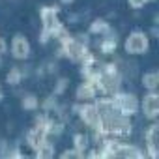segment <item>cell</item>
Returning a JSON list of instances; mask_svg holds the SVG:
<instances>
[{"instance_id":"cell-1","label":"cell","mask_w":159,"mask_h":159,"mask_svg":"<svg viewBox=\"0 0 159 159\" xmlns=\"http://www.w3.org/2000/svg\"><path fill=\"white\" fill-rule=\"evenodd\" d=\"M112 103H114L116 111L125 114V116H131L139 111V101L133 94H116L112 98Z\"/></svg>"},{"instance_id":"cell-2","label":"cell","mask_w":159,"mask_h":159,"mask_svg":"<svg viewBox=\"0 0 159 159\" xmlns=\"http://www.w3.org/2000/svg\"><path fill=\"white\" fill-rule=\"evenodd\" d=\"M148 45H150L148 36L144 32H139V30L129 34L127 39H125V51L129 54H140V52L148 51Z\"/></svg>"},{"instance_id":"cell-3","label":"cell","mask_w":159,"mask_h":159,"mask_svg":"<svg viewBox=\"0 0 159 159\" xmlns=\"http://www.w3.org/2000/svg\"><path fill=\"white\" fill-rule=\"evenodd\" d=\"M41 19L45 25V32H43V41L49 34H56L60 32V23L56 19V8H43L41 11Z\"/></svg>"},{"instance_id":"cell-4","label":"cell","mask_w":159,"mask_h":159,"mask_svg":"<svg viewBox=\"0 0 159 159\" xmlns=\"http://www.w3.org/2000/svg\"><path fill=\"white\" fill-rule=\"evenodd\" d=\"M64 51L67 56H71L73 60H83L86 54V49L81 41H77L73 38H64Z\"/></svg>"},{"instance_id":"cell-5","label":"cell","mask_w":159,"mask_h":159,"mask_svg":"<svg viewBox=\"0 0 159 159\" xmlns=\"http://www.w3.org/2000/svg\"><path fill=\"white\" fill-rule=\"evenodd\" d=\"M142 111H144V116L150 118V120H155L157 112H159V98L155 94V90H150V94L144 98L142 101Z\"/></svg>"},{"instance_id":"cell-6","label":"cell","mask_w":159,"mask_h":159,"mask_svg":"<svg viewBox=\"0 0 159 159\" xmlns=\"http://www.w3.org/2000/svg\"><path fill=\"white\" fill-rule=\"evenodd\" d=\"M11 52L15 58H26L28 52H30V45L26 41L25 36H15L13 41H11Z\"/></svg>"},{"instance_id":"cell-7","label":"cell","mask_w":159,"mask_h":159,"mask_svg":"<svg viewBox=\"0 0 159 159\" xmlns=\"http://www.w3.org/2000/svg\"><path fill=\"white\" fill-rule=\"evenodd\" d=\"M157 133H159V129H157V125L153 124V125H152V127L148 129V133L144 135L150 157H157V153H159V144H157Z\"/></svg>"},{"instance_id":"cell-8","label":"cell","mask_w":159,"mask_h":159,"mask_svg":"<svg viewBox=\"0 0 159 159\" xmlns=\"http://www.w3.org/2000/svg\"><path fill=\"white\" fill-rule=\"evenodd\" d=\"M81 118L88 124V125H98L99 122V112H98V107L96 105H84L81 107Z\"/></svg>"},{"instance_id":"cell-9","label":"cell","mask_w":159,"mask_h":159,"mask_svg":"<svg viewBox=\"0 0 159 159\" xmlns=\"http://www.w3.org/2000/svg\"><path fill=\"white\" fill-rule=\"evenodd\" d=\"M96 92H98L96 84L88 81V83H84V84H81V86L77 88V98L81 99V101H90V99L96 98Z\"/></svg>"},{"instance_id":"cell-10","label":"cell","mask_w":159,"mask_h":159,"mask_svg":"<svg viewBox=\"0 0 159 159\" xmlns=\"http://www.w3.org/2000/svg\"><path fill=\"white\" fill-rule=\"evenodd\" d=\"M142 83H144V86H146L148 90H155L157 84H159V73H157V71H148V73H144Z\"/></svg>"},{"instance_id":"cell-11","label":"cell","mask_w":159,"mask_h":159,"mask_svg":"<svg viewBox=\"0 0 159 159\" xmlns=\"http://www.w3.org/2000/svg\"><path fill=\"white\" fill-rule=\"evenodd\" d=\"M90 30H92L94 34L107 32V30H109V25H107L105 21H94V23H92V26H90Z\"/></svg>"},{"instance_id":"cell-12","label":"cell","mask_w":159,"mask_h":159,"mask_svg":"<svg viewBox=\"0 0 159 159\" xmlns=\"http://www.w3.org/2000/svg\"><path fill=\"white\" fill-rule=\"evenodd\" d=\"M86 146H88V139H86L84 135H77V137H75V148H77L79 152H83Z\"/></svg>"},{"instance_id":"cell-13","label":"cell","mask_w":159,"mask_h":159,"mask_svg":"<svg viewBox=\"0 0 159 159\" xmlns=\"http://www.w3.org/2000/svg\"><path fill=\"white\" fill-rule=\"evenodd\" d=\"M114 49H116V39H112V38L105 39V41L101 43V51H103V52H111V51H114Z\"/></svg>"},{"instance_id":"cell-14","label":"cell","mask_w":159,"mask_h":159,"mask_svg":"<svg viewBox=\"0 0 159 159\" xmlns=\"http://www.w3.org/2000/svg\"><path fill=\"white\" fill-rule=\"evenodd\" d=\"M38 155H39V157H49V155H52V148H51V144L43 142V144L38 148Z\"/></svg>"},{"instance_id":"cell-15","label":"cell","mask_w":159,"mask_h":159,"mask_svg":"<svg viewBox=\"0 0 159 159\" xmlns=\"http://www.w3.org/2000/svg\"><path fill=\"white\" fill-rule=\"evenodd\" d=\"M23 107H25V109H36V107H38V99H36L34 96H26V98L23 99Z\"/></svg>"},{"instance_id":"cell-16","label":"cell","mask_w":159,"mask_h":159,"mask_svg":"<svg viewBox=\"0 0 159 159\" xmlns=\"http://www.w3.org/2000/svg\"><path fill=\"white\" fill-rule=\"evenodd\" d=\"M19 79H21V71H19V69L15 67V69H13V71H11L10 75H8V81L15 84V83H19Z\"/></svg>"},{"instance_id":"cell-17","label":"cell","mask_w":159,"mask_h":159,"mask_svg":"<svg viewBox=\"0 0 159 159\" xmlns=\"http://www.w3.org/2000/svg\"><path fill=\"white\" fill-rule=\"evenodd\" d=\"M146 2H148V0H129V4H131L133 8H142Z\"/></svg>"},{"instance_id":"cell-18","label":"cell","mask_w":159,"mask_h":159,"mask_svg":"<svg viewBox=\"0 0 159 159\" xmlns=\"http://www.w3.org/2000/svg\"><path fill=\"white\" fill-rule=\"evenodd\" d=\"M62 2H73V0H62Z\"/></svg>"}]
</instances>
